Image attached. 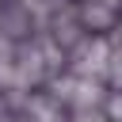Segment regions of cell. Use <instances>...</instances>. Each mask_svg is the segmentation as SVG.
<instances>
[{
    "instance_id": "1",
    "label": "cell",
    "mask_w": 122,
    "mask_h": 122,
    "mask_svg": "<svg viewBox=\"0 0 122 122\" xmlns=\"http://www.w3.org/2000/svg\"><path fill=\"white\" fill-rule=\"evenodd\" d=\"M107 69H111V46L107 42H84L76 53V76L95 80V76H107Z\"/></svg>"
},
{
    "instance_id": "2",
    "label": "cell",
    "mask_w": 122,
    "mask_h": 122,
    "mask_svg": "<svg viewBox=\"0 0 122 122\" xmlns=\"http://www.w3.org/2000/svg\"><path fill=\"white\" fill-rule=\"evenodd\" d=\"M57 99H65V103H72L80 114H88L92 107H99V99H103V88L95 84V80H65V84H57Z\"/></svg>"
},
{
    "instance_id": "3",
    "label": "cell",
    "mask_w": 122,
    "mask_h": 122,
    "mask_svg": "<svg viewBox=\"0 0 122 122\" xmlns=\"http://www.w3.org/2000/svg\"><path fill=\"white\" fill-rule=\"evenodd\" d=\"M107 76H111V84L122 92V50H111V69H107Z\"/></svg>"
},
{
    "instance_id": "4",
    "label": "cell",
    "mask_w": 122,
    "mask_h": 122,
    "mask_svg": "<svg viewBox=\"0 0 122 122\" xmlns=\"http://www.w3.org/2000/svg\"><path fill=\"white\" fill-rule=\"evenodd\" d=\"M107 118H111V122H122V92H114V95L107 99Z\"/></svg>"
},
{
    "instance_id": "5",
    "label": "cell",
    "mask_w": 122,
    "mask_h": 122,
    "mask_svg": "<svg viewBox=\"0 0 122 122\" xmlns=\"http://www.w3.org/2000/svg\"><path fill=\"white\" fill-rule=\"evenodd\" d=\"M80 122H111V118H103V114H92V111H88V114H80Z\"/></svg>"
},
{
    "instance_id": "6",
    "label": "cell",
    "mask_w": 122,
    "mask_h": 122,
    "mask_svg": "<svg viewBox=\"0 0 122 122\" xmlns=\"http://www.w3.org/2000/svg\"><path fill=\"white\" fill-rule=\"evenodd\" d=\"M114 50H122V27H118V46H114Z\"/></svg>"
}]
</instances>
